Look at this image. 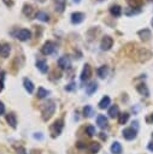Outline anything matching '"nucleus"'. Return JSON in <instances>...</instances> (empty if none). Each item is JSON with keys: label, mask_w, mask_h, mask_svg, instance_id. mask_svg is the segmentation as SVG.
I'll list each match as a JSON object with an SVG mask.
<instances>
[{"label": "nucleus", "mask_w": 153, "mask_h": 154, "mask_svg": "<svg viewBox=\"0 0 153 154\" xmlns=\"http://www.w3.org/2000/svg\"><path fill=\"white\" fill-rule=\"evenodd\" d=\"M36 67L42 72V73H46L47 70H48V65L46 63L45 59H37L36 60Z\"/></svg>", "instance_id": "obj_12"}, {"label": "nucleus", "mask_w": 153, "mask_h": 154, "mask_svg": "<svg viewBox=\"0 0 153 154\" xmlns=\"http://www.w3.org/2000/svg\"><path fill=\"white\" fill-rule=\"evenodd\" d=\"M86 132L88 134V136H93V135H95V128L92 125H88L86 128Z\"/></svg>", "instance_id": "obj_32"}, {"label": "nucleus", "mask_w": 153, "mask_h": 154, "mask_svg": "<svg viewBox=\"0 0 153 154\" xmlns=\"http://www.w3.org/2000/svg\"><path fill=\"white\" fill-rule=\"evenodd\" d=\"M126 2L133 8H140V6L142 5V0H126Z\"/></svg>", "instance_id": "obj_29"}, {"label": "nucleus", "mask_w": 153, "mask_h": 154, "mask_svg": "<svg viewBox=\"0 0 153 154\" xmlns=\"http://www.w3.org/2000/svg\"><path fill=\"white\" fill-rule=\"evenodd\" d=\"M137 35L141 37V40H142V41H148V40L152 37V32H151V30H149V29H147V28L141 29V30L137 32Z\"/></svg>", "instance_id": "obj_9"}, {"label": "nucleus", "mask_w": 153, "mask_h": 154, "mask_svg": "<svg viewBox=\"0 0 153 154\" xmlns=\"http://www.w3.org/2000/svg\"><path fill=\"white\" fill-rule=\"evenodd\" d=\"M100 137H101L102 140H106V138H107V136H106V135H104L102 132H101V135H100Z\"/></svg>", "instance_id": "obj_39"}, {"label": "nucleus", "mask_w": 153, "mask_h": 154, "mask_svg": "<svg viewBox=\"0 0 153 154\" xmlns=\"http://www.w3.org/2000/svg\"><path fill=\"white\" fill-rule=\"evenodd\" d=\"M128 119H129V113H126V112L120 113L119 114V118H118V123L119 124H125L128 122Z\"/></svg>", "instance_id": "obj_30"}, {"label": "nucleus", "mask_w": 153, "mask_h": 154, "mask_svg": "<svg viewBox=\"0 0 153 154\" xmlns=\"http://www.w3.org/2000/svg\"><path fill=\"white\" fill-rule=\"evenodd\" d=\"M108 116H110L111 118H116L117 116H119V108H118L117 105H113V106L110 107V109H108Z\"/></svg>", "instance_id": "obj_24"}, {"label": "nucleus", "mask_w": 153, "mask_h": 154, "mask_svg": "<svg viewBox=\"0 0 153 154\" xmlns=\"http://www.w3.org/2000/svg\"><path fill=\"white\" fill-rule=\"evenodd\" d=\"M58 65H59L60 69L67 70V69H70V66H71V60H70V58H69L67 55H63V57L59 58Z\"/></svg>", "instance_id": "obj_6"}, {"label": "nucleus", "mask_w": 153, "mask_h": 154, "mask_svg": "<svg viewBox=\"0 0 153 154\" xmlns=\"http://www.w3.org/2000/svg\"><path fill=\"white\" fill-rule=\"evenodd\" d=\"M137 13H140L139 8H128V10H125L126 16H133V14H137Z\"/></svg>", "instance_id": "obj_31"}, {"label": "nucleus", "mask_w": 153, "mask_h": 154, "mask_svg": "<svg viewBox=\"0 0 153 154\" xmlns=\"http://www.w3.org/2000/svg\"><path fill=\"white\" fill-rule=\"evenodd\" d=\"M4 2H5L7 6H12V5H13V1H12V0H4Z\"/></svg>", "instance_id": "obj_37"}, {"label": "nucleus", "mask_w": 153, "mask_h": 154, "mask_svg": "<svg viewBox=\"0 0 153 154\" xmlns=\"http://www.w3.org/2000/svg\"><path fill=\"white\" fill-rule=\"evenodd\" d=\"M37 1H39V2H45L46 0H37Z\"/></svg>", "instance_id": "obj_43"}, {"label": "nucleus", "mask_w": 153, "mask_h": 154, "mask_svg": "<svg viewBox=\"0 0 153 154\" xmlns=\"http://www.w3.org/2000/svg\"><path fill=\"white\" fill-rule=\"evenodd\" d=\"M33 11H34V8H33L31 5L25 4V5L23 6V13H24V16H27V17H31V16H33Z\"/></svg>", "instance_id": "obj_25"}, {"label": "nucleus", "mask_w": 153, "mask_h": 154, "mask_svg": "<svg viewBox=\"0 0 153 154\" xmlns=\"http://www.w3.org/2000/svg\"><path fill=\"white\" fill-rule=\"evenodd\" d=\"M18 154H27V153H25L24 150H22V152H20V153H18Z\"/></svg>", "instance_id": "obj_42"}, {"label": "nucleus", "mask_w": 153, "mask_h": 154, "mask_svg": "<svg viewBox=\"0 0 153 154\" xmlns=\"http://www.w3.org/2000/svg\"><path fill=\"white\" fill-rule=\"evenodd\" d=\"M63 128H64V122H63V119H58V120H55V122L52 124V126H51L52 137H55V136H58V135L61 132Z\"/></svg>", "instance_id": "obj_2"}, {"label": "nucleus", "mask_w": 153, "mask_h": 154, "mask_svg": "<svg viewBox=\"0 0 153 154\" xmlns=\"http://www.w3.org/2000/svg\"><path fill=\"white\" fill-rule=\"evenodd\" d=\"M11 52V47L8 43H0V55L2 58H7Z\"/></svg>", "instance_id": "obj_11"}, {"label": "nucleus", "mask_w": 153, "mask_h": 154, "mask_svg": "<svg viewBox=\"0 0 153 154\" xmlns=\"http://www.w3.org/2000/svg\"><path fill=\"white\" fill-rule=\"evenodd\" d=\"M148 1H153V0H148Z\"/></svg>", "instance_id": "obj_46"}, {"label": "nucleus", "mask_w": 153, "mask_h": 154, "mask_svg": "<svg viewBox=\"0 0 153 154\" xmlns=\"http://www.w3.org/2000/svg\"><path fill=\"white\" fill-rule=\"evenodd\" d=\"M75 88H76V84H75L73 82H71V83H69V84L65 87V90H66V91H72Z\"/></svg>", "instance_id": "obj_33"}, {"label": "nucleus", "mask_w": 153, "mask_h": 154, "mask_svg": "<svg viewBox=\"0 0 153 154\" xmlns=\"http://www.w3.org/2000/svg\"><path fill=\"white\" fill-rule=\"evenodd\" d=\"M147 148L151 150V152H153V142H151V143H148V146H147Z\"/></svg>", "instance_id": "obj_38"}, {"label": "nucleus", "mask_w": 153, "mask_h": 154, "mask_svg": "<svg viewBox=\"0 0 153 154\" xmlns=\"http://www.w3.org/2000/svg\"><path fill=\"white\" fill-rule=\"evenodd\" d=\"M151 24H152V26H153V19H152V22H151Z\"/></svg>", "instance_id": "obj_45"}, {"label": "nucleus", "mask_w": 153, "mask_h": 154, "mask_svg": "<svg viewBox=\"0 0 153 154\" xmlns=\"http://www.w3.org/2000/svg\"><path fill=\"white\" fill-rule=\"evenodd\" d=\"M23 84H24V88H25V90L28 91V93H33L34 91V83L29 79V78H24L23 79Z\"/></svg>", "instance_id": "obj_18"}, {"label": "nucleus", "mask_w": 153, "mask_h": 154, "mask_svg": "<svg viewBox=\"0 0 153 154\" xmlns=\"http://www.w3.org/2000/svg\"><path fill=\"white\" fill-rule=\"evenodd\" d=\"M48 94H49V90H47V89H45V88H42V87H40V88L37 89V97H40V99L46 97Z\"/></svg>", "instance_id": "obj_27"}, {"label": "nucleus", "mask_w": 153, "mask_h": 154, "mask_svg": "<svg viewBox=\"0 0 153 154\" xmlns=\"http://www.w3.org/2000/svg\"><path fill=\"white\" fill-rule=\"evenodd\" d=\"M98 76L100 77V78H105L106 76H107V73H108V67L106 66V65H102V66H100L99 69H98Z\"/></svg>", "instance_id": "obj_21"}, {"label": "nucleus", "mask_w": 153, "mask_h": 154, "mask_svg": "<svg viewBox=\"0 0 153 154\" xmlns=\"http://www.w3.org/2000/svg\"><path fill=\"white\" fill-rule=\"evenodd\" d=\"M4 113H5V105L0 101V116H1V114H4Z\"/></svg>", "instance_id": "obj_35"}, {"label": "nucleus", "mask_w": 153, "mask_h": 154, "mask_svg": "<svg viewBox=\"0 0 153 154\" xmlns=\"http://www.w3.org/2000/svg\"><path fill=\"white\" fill-rule=\"evenodd\" d=\"M72 1H73L75 4H80V2H81V0H72Z\"/></svg>", "instance_id": "obj_41"}, {"label": "nucleus", "mask_w": 153, "mask_h": 154, "mask_svg": "<svg viewBox=\"0 0 153 154\" xmlns=\"http://www.w3.org/2000/svg\"><path fill=\"white\" fill-rule=\"evenodd\" d=\"M110 102H111V99L108 97V96H104L101 100H100V102H99V108H101V109H104V108H107L108 107V105H110Z\"/></svg>", "instance_id": "obj_22"}, {"label": "nucleus", "mask_w": 153, "mask_h": 154, "mask_svg": "<svg viewBox=\"0 0 153 154\" xmlns=\"http://www.w3.org/2000/svg\"><path fill=\"white\" fill-rule=\"evenodd\" d=\"M152 138H153V134H152Z\"/></svg>", "instance_id": "obj_47"}, {"label": "nucleus", "mask_w": 153, "mask_h": 154, "mask_svg": "<svg viewBox=\"0 0 153 154\" xmlns=\"http://www.w3.org/2000/svg\"><path fill=\"white\" fill-rule=\"evenodd\" d=\"M55 112V103L54 101H48L47 103H43L41 107V113H42V119L48 120Z\"/></svg>", "instance_id": "obj_1"}, {"label": "nucleus", "mask_w": 153, "mask_h": 154, "mask_svg": "<svg viewBox=\"0 0 153 154\" xmlns=\"http://www.w3.org/2000/svg\"><path fill=\"white\" fill-rule=\"evenodd\" d=\"M136 89H137V91H139L141 95H143V96H148V95H149V90H148V88H147V85H146L145 83L139 84V85L136 87Z\"/></svg>", "instance_id": "obj_19"}, {"label": "nucleus", "mask_w": 153, "mask_h": 154, "mask_svg": "<svg viewBox=\"0 0 153 154\" xmlns=\"http://www.w3.org/2000/svg\"><path fill=\"white\" fill-rule=\"evenodd\" d=\"M14 37L18 38L19 41H28L31 37V32L28 29H19L16 32H13Z\"/></svg>", "instance_id": "obj_3"}, {"label": "nucleus", "mask_w": 153, "mask_h": 154, "mask_svg": "<svg viewBox=\"0 0 153 154\" xmlns=\"http://www.w3.org/2000/svg\"><path fill=\"white\" fill-rule=\"evenodd\" d=\"M136 131L137 130H135L134 128H126V129H124L123 130V137L125 138V140H128V141H131V140H134L135 137H136Z\"/></svg>", "instance_id": "obj_7"}, {"label": "nucleus", "mask_w": 153, "mask_h": 154, "mask_svg": "<svg viewBox=\"0 0 153 154\" xmlns=\"http://www.w3.org/2000/svg\"><path fill=\"white\" fill-rule=\"evenodd\" d=\"M111 152L113 154H122V146L119 142H113L112 146H111Z\"/></svg>", "instance_id": "obj_23"}, {"label": "nucleus", "mask_w": 153, "mask_h": 154, "mask_svg": "<svg viewBox=\"0 0 153 154\" xmlns=\"http://www.w3.org/2000/svg\"><path fill=\"white\" fill-rule=\"evenodd\" d=\"M84 18H86L84 13H82V12H73L71 14V23L72 24H80V23H82L84 20Z\"/></svg>", "instance_id": "obj_8"}, {"label": "nucleus", "mask_w": 153, "mask_h": 154, "mask_svg": "<svg viewBox=\"0 0 153 154\" xmlns=\"http://www.w3.org/2000/svg\"><path fill=\"white\" fill-rule=\"evenodd\" d=\"M83 114H84V117H92V116L94 114V109H93V107L89 106V105L84 106V108H83Z\"/></svg>", "instance_id": "obj_28"}, {"label": "nucleus", "mask_w": 153, "mask_h": 154, "mask_svg": "<svg viewBox=\"0 0 153 154\" xmlns=\"http://www.w3.org/2000/svg\"><path fill=\"white\" fill-rule=\"evenodd\" d=\"M147 120H151V122H153V113H152V114H151V117H149V118H148V119H147Z\"/></svg>", "instance_id": "obj_40"}, {"label": "nucleus", "mask_w": 153, "mask_h": 154, "mask_svg": "<svg viewBox=\"0 0 153 154\" xmlns=\"http://www.w3.org/2000/svg\"><path fill=\"white\" fill-rule=\"evenodd\" d=\"M112 45H113V38H112L111 36L106 35V36L102 37L101 43H100V47H101L102 51H108V49L112 47Z\"/></svg>", "instance_id": "obj_5"}, {"label": "nucleus", "mask_w": 153, "mask_h": 154, "mask_svg": "<svg viewBox=\"0 0 153 154\" xmlns=\"http://www.w3.org/2000/svg\"><path fill=\"white\" fill-rule=\"evenodd\" d=\"M4 78H5V72L1 71V72H0V91H1L2 88H4Z\"/></svg>", "instance_id": "obj_34"}, {"label": "nucleus", "mask_w": 153, "mask_h": 154, "mask_svg": "<svg viewBox=\"0 0 153 154\" xmlns=\"http://www.w3.org/2000/svg\"><path fill=\"white\" fill-rule=\"evenodd\" d=\"M90 75H92V69H90V66L88 64H86L83 70H82V72H81V81H87L90 77Z\"/></svg>", "instance_id": "obj_10"}, {"label": "nucleus", "mask_w": 153, "mask_h": 154, "mask_svg": "<svg viewBox=\"0 0 153 154\" xmlns=\"http://www.w3.org/2000/svg\"><path fill=\"white\" fill-rule=\"evenodd\" d=\"M65 0H54V10L59 13H61L64 10H65Z\"/></svg>", "instance_id": "obj_15"}, {"label": "nucleus", "mask_w": 153, "mask_h": 154, "mask_svg": "<svg viewBox=\"0 0 153 154\" xmlns=\"http://www.w3.org/2000/svg\"><path fill=\"white\" fill-rule=\"evenodd\" d=\"M110 13L113 16V17H119L122 14V7L119 5H112L110 7Z\"/></svg>", "instance_id": "obj_16"}, {"label": "nucleus", "mask_w": 153, "mask_h": 154, "mask_svg": "<svg viewBox=\"0 0 153 154\" xmlns=\"http://www.w3.org/2000/svg\"><path fill=\"white\" fill-rule=\"evenodd\" d=\"M6 122L10 124L11 128L16 129V126H17V118H16V114L14 113H8L6 116Z\"/></svg>", "instance_id": "obj_14"}, {"label": "nucleus", "mask_w": 153, "mask_h": 154, "mask_svg": "<svg viewBox=\"0 0 153 154\" xmlns=\"http://www.w3.org/2000/svg\"><path fill=\"white\" fill-rule=\"evenodd\" d=\"M96 89H98V83H96V82H90V83L86 87V93H87L88 95H92V94H94V93L96 91Z\"/></svg>", "instance_id": "obj_17"}, {"label": "nucleus", "mask_w": 153, "mask_h": 154, "mask_svg": "<svg viewBox=\"0 0 153 154\" xmlns=\"http://www.w3.org/2000/svg\"><path fill=\"white\" fill-rule=\"evenodd\" d=\"M88 149H89V152H90L92 154H95V153H98V152L100 150V144H99V143H95V142H92V143L89 144Z\"/></svg>", "instance_id": "obj_26"}, {"label": "nucleus", "mask_w": 153, "mask_h": 154, "mask_svg": "<svg viewBox=\"0 0 153 154\" xmlns=\"http://www.w3.org/2000/svg\"><path fill=\"white\" fill-rule=\"evenodd\" d=\"M43 136L41 135V132H36V134H34V138H39V140H41Z\"/></svg>", "instance_id": "obj_36"}, {"label": "nucleus", "mask_w": 153, "mask_h": 154, "mask_svg": "<svg viewBox=\"0 0 153 154\" xmlns=\"http://www.w3.org/2000/svg\"><path fill=\"white\" fill-rule=\"evenodd\" d=\"M35 17H36L39 20H41V22H48V20H49L48 13H46V12H43V11H39V12L35 14Z\"/></svg>", "instance_id": "obj_20"}, {"label": "nucleus", "mask_w": 153, "mask_h": 154, "mask_svg": "<svg viewBox=\"0 0 153 154\" xmlns=\"http://www.w3.org/2000/svg\"><path fill=\"white\" fill-rule=\"evenodd\" d=\"M96 124H98V126L101 128V129L107 128V125H108L107 118H106L105 116H102V114H99V116L96 117Z\"/></svg>", "instance_id": "obj_13"}, {"label": "nucleus", "mask_w": 153, "mask_h": 154, "mask_svg": "<svg viewBox=\"0 0 153 154\" xmlns=\"http://www.w3.org/2000/svg\"><path fill=\"white\" fill-rule=\"evenodd\" d=\"M54 51H55V43L52 42V41H47V42H45V45H43L42 48H41V52H42V54H45V55L52 54Z\"/></svg>", "instance_id": "obj_4"}, {"label": "nucleus", "mask_w": 153, "mask_h": 154, "mask_svg": "<svg viewBox=\"0 0 153 154\" xmlns=\"http://www.w3.org/2000/svg\"><path fill=\"white\" fill-rule=\"evenodd\" d=\"M98 1H99V2H102V1H104V0H98Z\"/></svg>", "instance_id": "obj_44"}]
</instances>
